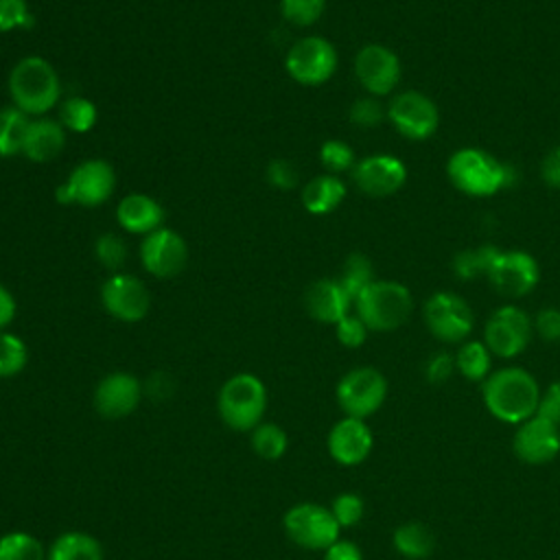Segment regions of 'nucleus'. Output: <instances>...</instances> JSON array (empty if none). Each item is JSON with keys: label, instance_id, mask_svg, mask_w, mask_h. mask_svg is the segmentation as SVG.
<instances>
[{"label": "nucleus", "instance_id": "1", "mask_svg": "<svg viewBox=\"0 0 560 560\" xmlns=\"http://www.w3.org/2000/svg\"><path fill=\"white\" fill-rule=\"evenodd\" d=\"M486 409L501 422L521 424L536 416L540 402L538 381L523 368L490 372L481 387Z\"/></svg>", "mask_w": 560, "mask_h": 560}, {"label": "nucleus", "instance_id": "2", "mask_svg": "<svg viewBox=\"0 0 560 560\" xmlns=\"http://www.w3.org/2000/svg\"><path fill=\"white\" fill-rule=\"evenodd\" d=\"M13 107L26 116H42L52 109L61 94V83L55 68L37 55L20 59L9 77Z\"/></svg>", "mask_w": 560, "mask_h": 560}, {"label": "nucleus", "instance_id": "3", "mask_svg": "<svg viewBox=\"0 0 560 560\" xmlns=\"http://www.w3.org/2000/svg\"><path fill=\"white\" fill-rule=\"evenodd\" d=\"M217 411L223 424L234 431L256 429L267 411L265 383L249 372L230 376L217 394Z\"/></svg>", "mask_w": 560, "mask_h": 560}, {"label": "nucleus", "instance_id": "4", "mask_svg": "<svg viewBox=\"0 0 560 560\" xmlns=\"http://www.w3.org/2000/svg\"><path fill=\"white\" fill-rule=\"evenodd\" d=\"M354 306L368 330L387 332L400 328L409 319L413 298L409 289L396 280H374L361 291Z\"/></svg>", "mask_w": 560, "mask_h": 560}, {"label": "nucleus", "instance_id": "5", "mask_svg": "<svg viewBox=\"0 0 560 560\" xmlns=\"http://www.w3.org/2000/svg\"><path fill=\"white\" fill-rule=\"evenodd\" d=\"M446 173L451 184L470 197H490L499 192L510 179L503 162L472 147L455 151L448 158Z\"/></svg>", "mask_w": 560, "mask_h": 560}, {"label": "nucleus", "instance_id": "6", "mask_svg": "<svg viewBox=\"0 0 560 560\" xmlns=\"http://www.w3.org/2000/svg\"><path fill=\"white\" fill-rule=\"evenodd\" d=\"M282 527L291 542L311 551H326L341 534L330 508L311 501L289 508L282 518Z\"/></svg>", "mask_w": 560, "mask_h": 560}, {"label": "nucleus", "instance_id": "7", "mask_svg": "<svg viewBox=\"0 0 560 560\" xmlns=\"http://www.w3.org/2000/svg\"><path fill=\"white\" fill-rule=\"evenodd\" d=\"M116 186V175L105 160H85L77 164L66 182L57 188V201L68 206L77 203L83 208H94L105 203Z\"/></svg>", "mask_w": 560, "mask_h": 560}, {"label": "nucleus", "instance_id": "8", "mask_svg": "<svg viewBox=\"0 0 560 560\" xmlns=\"http://www.w3.org/2000/svg\"><path fill=\"white\" fill-rule=\"evenodd\" d=\"M341 411L350 418H368L378 411L387 398V378L370 365L346 372L335 389Z\"/></svg>", "mask_w": 560, "mask_h": 560}, {"label": "nucleus", "instance_id": "9", "mask_svg": "<svg viewBox=\"0 0 560 560\" xmlns=\"http://www.w3.org/2000/svg\"><path fill=\"white\" fill-rule=\"evenodd\" d=\"M284 68L302 85H322L337 70V50L328 39L308 35L291 46Z\"/></svg>", "mask_w": 560, "mask_h": 560}, {"label": "nucleus", "instance_id": "10", "mask_svg": "<svg viewBox=\"0 0 560 560\" xmlns=\"http://www.w3.org/2000/svg\"><path fill=\"white\" fill-rule=\"evenodd\" d=\"M424 324L435 339L444 343H459L470 335L475 315L464 298L440 291L424 304Z\"/></svg>", "mask_w": 560, "mask_h": 560}, {"label": "nucleus", "instance_id": "11", "mask_svg": "<svg viewBox=\"0 0 560 560\" xmlns=\"http://www.w3.org/2000/svg\"><path fill=\"white\" fill-rule=\"evenodd\" d=\"M534 332V322L518 306H501L497 308L483 328V343L488 350L501 359H512L521 354Z\"/></svg>", "mask_w": 560, "mask_h": 560}, {"label": "nucleus", "instance_id": "12", "mask_svg": "<svg viewBox=\"0 0 560 560\" xmlns=\"http://www.w3.org/2000/svg\"><path fill=\"white\" fill-rule=\"evenodd\" d=\"M387 118L396 131L409 140H427L440 125L438 105L416 90L396 94L387 105Z\"/></svg>", "mask_w": 560, "mask_h": 560}, {"label": "nucleus", "instance_id": "13", "mask_svg": "<svg viewBox=\"0 0 560 560\" xmlns=\"http://www.w3.org/2000/svg\"><path fill=\"white\" fill-rule=\"evenodd\" d=\"M486 278L501 295L523 298L538 284L540 271L532 254L521 249H499Z\"/></svg>", "mask_w": 560, "mask_h": 560}, {"label": "nucleus", "instance_id": "14", "mask_svg": "<svg viewBox=\"0 0 560 560\" xmlns=\"http://www.w3.org/2000/svg\"><path fill=\"white\" fill-rule=\"evenodd\" d=\"M101 302L105 311L120 322H140L147 317L151 295L142 280L129 273H114L101 287Z\"/></svg>", "mask_w": 560, "mask_h": 560}, {"label": "nucleus", "instance_id": "15", "mask_svg": "<svg viewBox=\"0 0 560 560\" xmlns=\"http://www.w3.org/2000/svg\"><path fill=\"white\" fill-rule=\"evenodd\" d=\"M354 74L368 94L385 96L400 81V59L383 44H368L354 57Z\"/></svg>", "mask_w": 560, "mask_h": 560}, {"label": "nucleus", "instance_id": "16", "mask_svg": "<svg viewBox=\"0 0 560 560\" xmlns=\"http://www.w3.org/2000/svg\"><path fill=\"white\" fill-rule=\"evenodd\" d=\"M188 258L186 241L168 228H158L147 234L140 245V260L144 269L155 278H173L177 276Z\"/></svg>", "mask_w": 560, "mask_h": 560}, {"label": "nucleus", "instance_id": "17", "mask_svg": "<svg viewBox=\"0 0 560 560\" xmlns=\"http://www.w3.org/2000/svg\"><path fill=\"white\" fill-rule=\"evenodd\" d=\"M142 400V383L129 372L103 376L94 389V409L107 420L131 416Z\"/></svg>", "mask_w": 560, "mask_h": 560}, {"label": "nucleus", "instance_id": "18", "mask_svg": "<svg viewBox=\"0 0 560 560\" xmlns=\"http://www.w3.org/2000/svg\"><path fill=\"white\" fill-rule=\"evenodd\" d=\"M512 448L525 464H547L560 453V427L536 413L518 424Z\"/></svg>", "mask_w": 560, "mask_h": 560}, {"label": "nucleus", "instance_id": "19", "mask_svg": "<svg viewBox=\"0 0 560 560\" xmlns=\"http://www.w3.org/2000/svg\"><path fill=\"white\" fill-rule=\"evenodd\" d=\"M374 438L361 418H341L332 424L326 438L328 455L341 466H357L368 459Z\"/></svg>", "mask_w": 560, "mask_h": 560}, {"label": "nucleus", "instance_id": "20", "mask_svg": "<svg viewBox=\"0 0 560 560\" xmlns=\"http://www.w3.org/2000/svg\"><path fill=\"white\" fill-rule=\"evenodd\" d=\"M354 184L370 197H387L402 188L407 168L402 160L394 155H370L354 164Z\"/></svg>", "mask_w": 560, "mask_h": 560}, {"label": "nucleus", "instance_id": "21", "mask_svg": "<svg viewBox=\"0 0 560 560\" xmlns=\"http://www.w3.org/2000/svg\"><path fill=\"white\" fill-rule=\"evenodd\" d=\"M304 304L313 319H317L322 324H337L339 319H343L348 315L352 300L348 298V293L343 291L339 280L322 278V280H315L306 289Z\"/></svg>", "mask_w": 560, "mask_h": 560}, {"label": "nucleus", "instance_id": "22", "mask_svg": "<svg viewBox=\"0 0 560 560\" xmlns=\"http://www.w3.org/2000/svg\"><path fill=\"white\" fill-rule=\"evenodd\" d=\"M116 219L122 230H127L131 234L147 236L160 228V223L164 219V210L153 197L133 192V195H127L120 199V203L116 208Z\"/></svg>", "mask_w": 560, "mask_h": 560}, {"label": "nucleus", "instance_id": "23", "mask_svg": "<svg viewBox=\"0 0 560 560\" xmlns=\"http://www.w3.org/2000/svg\"><path fill=\"white\" fill-rule=\"evenodd\" d=\"M63 144L66 133L61 122L50 118H35L28 122L22 153L33 162H50L63 151Z\"/></svg>", "mask_w": 560, "mask_h": 560}, {"label": "nucleus", "instance_id": "24", "mask_svg": "<svg viewBox=\"0 0 560 560\" xmlns=\"http://www.w3.org/2000/svg\"><path fill=\"white\" fill-rule=\"evenodd\" d=\"M46 560H105V553L92 534L63 532L50 542Z\"/></svg>", "mask_w": 560, "mask_h": 560}, {"label": "nucleus", "instance_id": "25", "mask_svg": "<svg viewBox=\"0 0 560 560\" xmlns=\"http://www.w3.org/2000/svg\"><path fill=\"white\" fill-rule=\"evenodd\" d=\"M346 197V186L335 175L313 177L302 190V203L311 214L332 212Z\"/></svg>", "mask_w": 560, "mask_h": 560}, {"label": "nucleus", "instance_id": "26", "mask_svg": "<svg viewBox=\"0 0 560 560\" xmlns=\"http://www.w3.org/2000/svg\"><path fill=\"white\" fill-rule=\"evenodd\" d=\"M394 549L409 560H424L435 549L433 532L420 521H407L394 529Z\"/></svg>", "mask_w": 560, "mask_h": 560}, {"label": "nucleus", "instance_id": "27", "mask_svg": "<svg viewBox=\"0 0 560 560\" xmlns=\"http://www.w3.org/2000/svg\"><path fill=\"white\" fill-rule=\"evenodd\" d=\"M455 368L466 381H486L492 368V352L483 341H466L455 354Z\"/></svg>", "mask_w": 560, "mask_h": 560}, {"label": "nucleus", "instance_id": "28", "mask_svg": "<svg viewBox=\"0 0 560 560\" xmlns=\"http://www.w3.org/2000/svg\"><path fill=\"white\" fill-rule=\"evenodd\" d=\"M28 122H31L28 116L18 107L0 109V158L22 153Z\"/></svg>", "mask_w": 560, "mask_h": 560}, {"label": "nucleus", "instance_id": "29", "mask_svg": "<svg viewBox=\"0 0 560 560\" xmlns=\"http://www.w3.org/2000/svg\"><path fill=\"white\" fill-rule=\"evenodd\" d=\"M249 444L254 448V453L260 457V459H267V462H276L280 459L287 448H289V435L287 431L276 424V422H260L256 429H252V438H249Z\"/></svg>", "mask_w": 560, "mask_h": 560}, {"label": "nucleus", "instance_id": "30", "mask_svg": "<svg viewBox=\"0 0 560 560\" xmlns=\"http://www.w3.org/2000/svg\"><path fill=\"white\" fill-rule=\"evenodd\" d=\"M497 252H499V247H494V245H479V247L462 249L453 258V273L462 280L488 276V269H490Z\"/></svg>", "mask_w": 560, "mask_h": 560}, {"label": "nucleus", "instance_id": "31", "mask_svg": "<svg viewBox=\"0 0 560 560\" xmlns=\"http://www.w3.org/2000/svg\"><path fill=\"white\" fill-rule=\"evenodd\" d=\"M0 560H46V549L33 534L11 532L0 536Z\"/></svg>", "mask_w": 560, "mask_h": 560}, {"label": "nucleus", "instance_id": "32", "mask_svg": "<svg viewBox=\"0 0 560 560\" xmlns=\"http://www.w3.org/2000/svg\"><path fill=\"white\" fill-rule=\"evenodd\" d=\"M59 118H61V125L66 129H70L74 133H88L96 125L98 112H96V105L90 98L70 96L61 103Z\"/></svg>", "mask_w": 560, "mask_h": 560}, {"label": "nucleus", "instance_id": "33", "mask_svg": "<svg viewBox=\"0 0 560 560\" xmlns=\"http://www.w3.org/2000/svg\"><path fill=\"white\" fill-rule=\"evenodd\" d=\"M337 280H339V284L343 287V291L348 293V298H350L352 304H354V300L361 295V291H363L370 282H374V278H372V262H370L363 254L354 252V254H350V256L346 258L343 269H341V276H339Z\"/></svg>", "mask_w": 560, "mask_h": 560}, {"label": "nucleus", "instance_id": "34", "mask_svg": "<svg viewBox=\"0 0 560 560\" xmlns=\"http://www.w3.org/2000/svg\"><path fill=\"white\" fill-rule=\"evenodd\" d=\"M26 361H28L26 343L18 335L0 330V378L20 374L26 368Z\"/></svg>", "mask_w": 560, "mask_h": 560}, {"label": "nucleus", "instance_id": "35", "mask_svg": "<svg viewBox=\"0 0 560 560\" xmlns=\"http://www.w3.org/2000/svg\"><path fill=\"white\" fill-rule=\"evenodd\" d=\"M326 0H280V9L284 20L295 26H311L324 13Z\"/></svg>", "mask_w": 560, "mask_h": 560}, {"label": "nucleus", "instance_id": "36", "mask_svg": "<svg viewBox=\"0 0 560 560\" xmlns=\"http://www.w3.org/2000/svg\"><path fill=\"white\" fill-rule=\"evenodd\" d=\"M330 512H332V516H335V521L339 523L341 529L343 527H354L365 514V503L354 492H341L332 499Z\"/></svg>", "mask_w": 560, "mask_h": 560}, {"label": "nucleus", "instance_id": "37", "mask_svg": "<svg viewBox=\"0 0 560 560\" xmlns=\"http://www.w3.org/2000/svg\"><path fill=\"white\" fill-rule=\"evenodd\" d=\"M33 13L26 0H0V33L31 28Z\"/></svg>", "mask_w": 560, "mask_h": 560}, {"label": "nucleus", "instance_id": "38", "mask_svg": "<svg viewBox=\"0 0 560 560\" xmlns=\"http://www.w3.org/2000/svg\"><path fill=\"white\" fill-rule=\"evenodd\" d=\"M319 160L330 173H341L354 166V151L343 140H326L319 149Z\"/></svg>", "mask_w": 560, "mask_h": 560}, {"label": "nucleus", "instance_id": "39", "mask_svg": "<svg viewBox=\"0 0 560 560\" xmlns=\"http://www.w3.org/2000/svg\"><path fill=\"white\" fill-rule=\"evenodd\" d=\"M94 254L107 269H120L127 260V245L116 234H101L94 243Z\"/></svg>", "mask_w": 560, "mask_h": 560}, {"label": "nucleus", "instance_id": "40", "mask_svg": "<svg viewBox=\"0 0 560 560\" xmlns=\"http://www.w3.org/2000/svg\"><path fill=\"white\" fill-rule=\"evenodd\" d=\"M348 116L359 127H374L387 116V109H383V105L374 96H365L352 103Z\"/></svg>", "mask_w": 560, "mask_h": 560}, {"label": "nucleus", "instance_id": "41", "mask_svg": "<svg viewBox=\"0 0 560 560\" xmlns=\"http://www.w3.org/2000/svg\"><path fill=\"white\" fill-rule=\"evenodd\" d=\"M335 335L341 346L346 348H359L368 339V326L361 322L359 315H346L335 324Z\"/></svg>", "mask_w": 560, "mask_h": 560}, {"label": "nucleus", "instance_id": "42", "mask_svg": "<svg viewBox=\"0 0 560 560\" xmlns=\"http://www.w3.org/2000/svg\"><path fill=\"white\" fill-rule=\"evenodd\" d=\"M453 370H455V357L448 352H435L429 357V361L424 365V376L429 383L442 385L444 381L451 378Z\"/></svg>", "mask_w": 560, "mask_h": 560}, {"label": "nucleus", "instance_id": "43", "mask_svg": "<svg viewBox=\"0 0 560 560\" xmlns=\"http://www.w3.org/2000/svg\"><path fill=\"white\" fill-rule=\"evenodd\" d=\"M534 330L549 343L560 341V308L547 306L538 311L534 317Z\"/></svg>", "mask_w": 560, "mask_h": 560}, {"label": "nucleus", "instance_id": "44", "mask_svg": "<svg viewBox=\"0 0 560 560\" xmlns=\"http://www.w3.org/2000/svg\"><path fill=\"white\" fill-rule=\"evenodd\" d=\"M267 179L280 190H289L298 184V173L289 160H273L267 166Z\"/></svg>", "mask_w": 560, "mask_h": 560}, {"label": "nucleus", "instance_id": "45", "mask_svg": "<svg viewBox=\"0 0 560 560\" xmlns=\"http://www.w3.org/2000/svg\"><path fill=\"white\" fill-rule=\"evenodd\" d=\"M538 416H542L545 420L553 422L556 427H560V381L551 383L545 394H540V402H538Z\"/></svg>", "mask_w": 560, "mask_h": 560}, {"label": "nucleus", "instance_id": "46", "mask_svg": "<svg viewBox=\"0 0 560 560\" xmlns=\"http://www.w3.org/2000/svg\"><path fill=\"white\" fill-rule=\"evenodd\" d=\"M540 177L549 188H560V144L542 158Z\"/></svg>", "mask_w": 560, "mask_h": 560}, {"label": "nucleus", "instance_id": "47", "mask_svg": "<svg viewBox=\"0 0 560 560\" xmlns=\"http://www.w3.org/2000/svg\"><path fill=\"white\" fill-rule=\"evenodd\" d=\"M324 560H363V553L352 540L339 538L324 551Z\"/></svg>", "mask_w": 560, "mask_h": 560}, {"label": "nucleus", "instance_id": "48", "mask_svg": "<svg viewBox=\"0 0 560 560\" xmlns=\"http://www.w3.org/2000/svg\"><path fill=\"white\" fill-rule=\"evenodd\" d=\"M15 317V300L11 295V291L0 284V330H4Z\"/></svg>", "mask_w": 560, "mask_h": 560}]
</instances>
